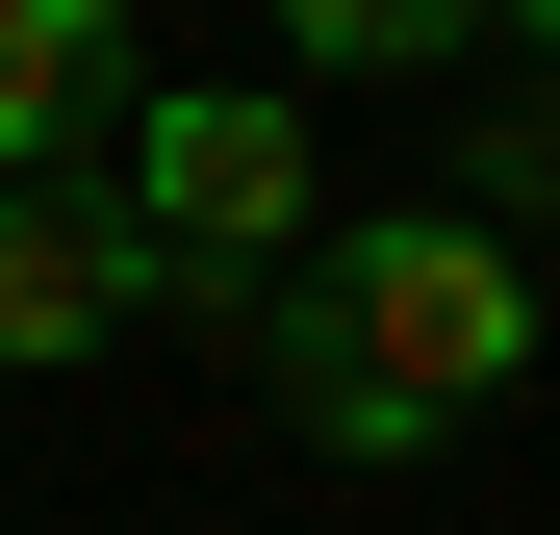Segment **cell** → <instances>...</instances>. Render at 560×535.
Masks as SVG:
<instances>
[{
  "mask_svg": "<svg viewBox=\"0 0 560 535\" xmlns=\"http://www.w3.org/2000/svg\"><path fill=\"white\" fill-rule=\"evenodd\" d=\"M280 51H331V77H458L485 0H280Z\"/></svg>",
  "mask_w": 560,
  "mask_h": 535,
  "instance_id": "cell-5",
  "label": "cell"
},
{
  "mask_svg": "<svg viewBox=\"0 0 560 535\" xmlns=\"http://www.w3.org/2000/svg\"><path fill=\"white\" fill-rule=\"evenodd\" d=\"M128 103H153L128 0H0V178H103Z\"/></svg>",
  "mask_w": 560,
  "mask_h": 535,
  "instance_id": "cell-3",
  "label": "cell"
},
{
  "mask_svg": "<svg viewBox=\"0 0 560 535\" xmlns=\"http://www.w3.org/2000/svg\"><path fill=\"white\" fill-rule=\"evenodd\" d=\"M458 178H485L458 230H510V205H560V103H458Z\"/></svg>",
  "mask_w": 560,
  "mask_h": 535,
  "instance_id": "cell-6",
  "label": "cell"
},
{
  "mask_svg": "<svg viewBox=\"0 0 560 535\" xmlns=\"http://www.w3.org/2000/svg\"><path fill=\"white\" fill-rule=\"evenodd\" d=\"M485 26H510V51H560V0H485Z\"/></svg>",
  "mask_w": 560,
  "mask_h": 535,
  "instance_id": "cell-7",
  "label": "cell"
},
{
  "mask_svg": "<svg viewBox=\"0 0 560 535\" xmlns=\"http://www.w3.org/2000/svg\"><path fill=\"white\" fill-rule=\"evenodd\" d=\"M103 205H128V255H153L178 332H255V281L306 255V103H280V77H153L103 128Z\"/></svg>",
  "mask_w": 560,
  "mask_h": 535,
  "instance_id": "cell-2",
  "label": "cell"
},
{
  "mask_svg": "<svg viewBox=\"0 0 560 535\" xmlns=\"http://www.w3.org/2000/svg\"><path fill=\"white\" fill-rule=\"evenodd\" d=\"M255 357H280V408L331 460H433L458 408L535 383V255L458 230V205H331V255L255 281Z\"/></svg>",
  "mask_w": 560,
  "mask_h": 535,
  "instance_id": "cell-1",
  "label": "cell"
},
{
  "mask_svg": "<svg viewBox=\"0 0 560 535\" xmlns=\"http://www.w3.org/2000/svg\"><path fill=\"white\" fill-rule=\"evenodd\" d=\"M128 306H153V255L103 178H0V357H103Z\"/></svg>",
  "mask_w": 560,
  "mask_h": 535,
  "instance_id": "cell-4",
  "label": "cell"
}]
</instances>
